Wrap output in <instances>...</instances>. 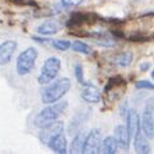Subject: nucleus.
<instances>
[{
    "label": "nucleus",
    "mask_w": 154,
    "mask_h": 154,
    "mask_svg": "<svg viewBox=\"0 0 154 154\" xmlns=\"http://www.w3.org/2000/svg\"><path fill=\"white\" fill-rule=\"evenodd\" d=\"M75 77H76V80H77V82H79V84H84V82H85L82 64L77 63V64L75 66Z\"/></svg>",
    "instance_id": "obj_24"
},
{
    "label": "nucleus",
    "mask_w": 154,
    "mask_h": 154,
    "mask_svg": "<svg viewBox=\"0 0 154 154\" xmlns=\"http://www.w3.org/2000/svg\"><path fill=\"white\" fill-rule=\"evenodd\" d=\"M37 55H38V51L36 48H33V46L26 48L23 51H21V54L17 57V62H16L17 73L19 76L30 75L32 69L35 68Z\"/></svg>",
    "instance_id": "obj_3"
},
{
    "label": "nucleus",
    "mask_w": 154,
    "mask_h": 154,
    "mask_svg": "<svg viewBox=\"0 0 154 154\" xmlns=\"http://www.w3.org/2000/svg\"><path fill=\"white\" fill-rule=\"evenodd\" d=\"M135 88L137 90H154V84H152L148 80H140L136 82Z\"/></svg>",
    "instance_id": "obj_23"
},
{
    "label": "nucleus",
    "mask_w": 154,
    "mask_h": 154,
    "mask_svg": "<svg viewBox=\"0 0 154 154\" xmlns=\"http://www.w3.org/2000/svg\"><path fill=\"white\" fill-rule=\"evenodd\" d=\"M126 127L131 139H134L139 132H141V122L140 116L136 112V109H128L126 114Z\"/></svg>",
    "instance_id": "obj_9"
},
{
    "label": "nucleus",
    "mask_w": 154,
    "mask_h": 154,
    "mask_svg": "<svg viewBox=\"0 0 154 154\" xmlns=\"http://www.w3.org/2000/svg\"><path fill=\"white\" fill-rule=\"evenodd\" d=\"M46 146L50 148L51 150L54 153H57V154H66V153H68L67 137H66V135L63 132L59 134V135H57L54 139H51Z\"/></svg>",
    "instance_id": "obj_13"
},
{
    "label": "nucleus",
    "mask_w": 154,
    "mask_h": 154,
    "mask_svg": "<svg viewBox=\"0 0 154 154\" xmlns=\"http://www.w3.org/2000/svg\"><path fill=\"white\" fill-rule=\"evenodd\" d=\"M62 69V62L58 57H49L45 59L44 64L41 67L40 75L37 77V82L40 85H48L53 80H55L59 72Z\"/></svg>",
    "instance_id": "obj_4"
},
{
    "label": "nucleus",
    "mask_w": 154,
    "mask_h": 154,
    "mask_svg": "<svg viewBox=\"0 0 154 154\" xmlns=\"http://www.w3.org/2000/svg\"><path fill=\"white\" fill-rule=\"evenodd\" d=\"M86 0H60V5L66 8V9H71V8H76L80 7L82 3H85Z\"/></svg>",
    "instance_id": "obj_22"
},
{
    "label": "nucleus",
    "mask_w": 154,
    "mask_h": 154,
    "mask_svg": "<svg viewBox=\"0 0 154 154\" xmlns=\"http://www.w3.org/2000/svg\"><path fill=\"white\" fill-rule=\"evenodd\" d=\"M91 37L96 41V44H99L100 46H104V48H112L116 45V41L114 38L109 35V33H105V32H95V33H91Z\"/></svg>",
    "instance_id": "obj_17"
},
{
    "label": "nucleus",
    "mask_w": 154,
    "mask_h": 154,
    "mask_svg": "<svg viewBox=\"0 0 154 154\" xmlns=\"http://www.w3.org/2000/svg\"><path fill=\"white\" fill-rule=\"evenodd\" d=\"M140 122H141V130H143L141 132L145 135L149 140H153L154 139V99L153 98L146 100Z\"/></svg>",
    "instance_id": "obj_5"
},
{
    "label": "nucleus",
    "mask_w": 154,
    "mask_h": 154,
    "mask_svg": "<svg viewBox=\"0 0 154 154\" xmlns=\"http://www.w3.org/2000/svg\"><path fill=\"white\" fill-rule=\"evenodd\" d=\"M67 107H68V103H67L66 100H62V102L59 100V102H55L51 104H46V107L44 109H41L40 112L36 114L33 123H35V126L37 128L45 127L46 125L57 121V119L63 114Z\"/></svg>",
    "instance_id": "obj_2"
},
{
    "label": "nucleus",
    "mask_w": 154,
    "mask_h": 154,
    "mask_svg": "<svg viewBox=\"0 0 154 154\" xmlns=\"http://www.w3.org/2000/svg\"><path fill=\"white\" fill-rule=\"evenodd\" d=\"M137 2H141V0H137Z\"/></svg>",
    "instance_id": "obj_28"
},
{
    "label": "nucleus",
    "mask_w": 154,
    "mask_h": 154,
    "mask_svg": "<svg viewBox=\"0 0 154 154\" xmlns=\"http://www.w3.org/2000/svg\"><path fill=\"white\" fill-rule=\"evenodd\" d=\"M85 137H86V132L80 131L75 135V137L72 139L71 145H69V153H75V154H80L82 153L84 149V143H85Z\"/></svg>",
    "instance_id": "obj_16"
},
{
    "label": "nucleus",
    "mask_w": 154,
    "mask_h": 154,
    "mask_svg": "<svg viewBox=\"0 0 154 154\" xmlns=\"http://www.w3.org/2000/svg\"><path fill=\"white\" fill-rule=\"evenodd\" d=\"M125 91H126V81L119 76L109 79L108 84L104 89V93L107 94L109 99H113V102L121 98L125 94Z\"/></svg>",
    "instance_id": "obj_7"
},
{
    "label": "nucleus",
    "mask_w": 154,
    "mask_h": 154,
    "mask_svg": "<svg viewBox=\"0 0 154 154\" xmlns=\"http://www.w3.org/2000/svg\"><path fill=\"white\" fill-rule=\"evenodd\" d=\"M103 141V135L99 128H94L86 134L85 143H84V154H98L100 153V148H102Z\"/></svg>",
    "instance_id": "obj_6"
},
{
    "label": "nucleus",
    "mask_w": 154,
    "mask_h": 154,
    "mask_svg": "<svg viewBox=\"0 0 154 154\" xmlns=\"http://www.w3.org/2000/svg\"><path fill=\"white\" fill-rule=\"evenodd\" d=\"M37 33L42 36H53L60 31V25L59 22L55 21V19H49L44 23H41L40 26L37 27Z\"/></svg>",
    "instance_id": "obj_14"
},
{
    "label": "nucleus",
    "mask_w": 154,
    "mask_h": 154,
    "mask_svg": "<svg viewBox=\"0 0 154 154\" xmlns=\"http://www.w3.org/2000/svg\"><path fill=\"white\" fill-rule=\"evenodd\" d=\"M32 40H35V41H37V42H40V44H42V45H45V44H48V42H50L51 44V38H46V37H37V36H32Z\"/></svg>",
    "instance_id": "obj_25"
},
{
    "label": "nucleus",
    "mask_w": 154,
    "mask_h": 154,
    "mask_svg": "<svg viewBox=\"0 0 154 154\" xmlns=\"http://www.w3.org/2000/svg\"><path fill=\"white\" fill-rule=\"evenodd\" d=\"M132 59H134V55L131 51H123L116 57V63L119 67H128L132 63Z\"/></svg>",
    "instance_id": "obj_20"
},
{
    "label": "nucleus",
    "mask_w": 154,
    "mask_h": 154,
    "mask_svg": "<svg viewBox=\"0 0 154 154\" xmlns=\"http://www.w3.org/2000/svg\"><path fill=\"white\" fill-rule=\"evenodd\" d=\"M118 149V144L116 141L114 136H107L103 139L102 148H100V153L104 154H116Z\"/></svg>",
    "instance_id": "obj_18"
},
{
    "label": "nucleus",
    "mask_w": 154,
    "mask_h": 154,
    "mask_svg": "<svg viewBox=\"0 0 154 154\" xmlns=\"http://www.w3.org/2000/svg\"><path fill=\"white\" fill-rule=\"evenodd\" d=\"M51 46L58 51H67L71 49V42L68 40H63V38H57V40L51 41Z\"/></svg>",
    "instance_id": "obj_21"
},
{
    "label": "nucleus",
    "mask_w": 154,
    "mask_h": 154,
    "mask_svg": "<svg viewBox=\"0 0 154 154\" xmlns=\"http://www.w3.org/2000/svg\"><path fill=\"white\" fill-rule=\"evenodd\" d=\"M82 85H84V89L81 90V94H80L82 100L90 104H98L102 100V94H100L99 89L93 86L91 84L84 82Z\"/></svg>",
    "instance_id": "obj_12"
},
{
    "label": "nucleus",
    "mask_w": 154,
    "mask_h": 154,
    "mask_svg": "<svg viewBox=\"0 0 154 154\" xmlns=\"http://www.w3.org/2000/svg\"><path fill=\"white\" fill-rule=\"evenodd\" d=\"M17 50L16 40H5L0 44V66H7Z\"/></svg>",
    "instance_id": "obj_10"
},
{
    "label": "nucleus",
    "mask_w": 154,
    "mask_h": 154,
    "mask_svg": "<svg viewBox=\"0 0 154 154\" xmlns=\"http://www.w3.org/2000/svg\"><path fill=\"white\" fill-rule=\"evenodd\" d=\"M134 148L139 154H149L152 152L150 144L148 141V137L143 132H139L134 137Z\"/></svg>",
    "instance_id": "obj_15"
},
{
    "label": "nucleus",
    "mask_w": 154,
    "mask_h": 154,
    "mask_svg": "<svg viewBox=\"0 0 154 154\" xmlns=\"http://www.w3.org/2000/svg\"><path fill=\"white\" fill-rule=\"evenodd\" d=\"M149 66H150V64H149V63H145V64H141V66H140V69H141V71H146V68H149Z\"/></svg>",
    "instance_id": "obj_26"
},
{
    "label": "nucleus",
    "mask_w": 154,
    "mask_h": 154,
    "mask_svg": "<svg viewBox=\"0 0 154 154\" xmlns=\"http://www.w3.org/2000/svg\"><path fill=\"white\" fill-rule=\"evenodd\" d=\"M64 131V123L62 121H54L49 125H46L45 127L40 128V134H38V139L40 141L44 144V145H48L49 141L51 139H54L57 135H59Z\"/></svg>",
    "instance_id": "obj_8"
},
{
    "label": "nucleus",
    "mask_w": 154,
    "mask_h": 154,
    "mask_svg": "<svg viewBox=\"0 0 154 154\" xmlns=\"http://www.w3.org/2000/svg\"><path fill=\"white\" fill-rule=\"evenodd\" d=\"M114 139L118 144V148L123 149V150H128L130 144H131V136L128 134V130L125 125H117L114 127Z\"/></svg>",
    "instance_id": "obj_11"
},
{
    "label": "nucleus",
    "mask_w": 154,
    "mask_h": 154,
    "mask_svg": "<svg viewBox=\"0 0 154 154\" xmlns=\"http://www.w3.org/2000/svg\"><path fill=\"white\" fill-rule=\"evenodd\" d=\"M72 86V82L68 77H60L55 79L51 82L45 85V88L41 90V103L44 104H51L63 98L68 93Z\"/></svg>",
    "instance_id": "obj_1"
},
{
    "label": "nucleus",
    "mask_w": 154,
    "mask_h": 154,
    "mask_svg": "<svg viewBox=\"0 0 154 154\" xmlns=\"http://www.w3.org/2000/svg\"><path fill=\"white\" fill-rule=\"evenodd\" d=\"M71 48L73 51L80 53V54H84V55H90L91 53H93L91 46L81 40H75L73 42H71Z\"/></svg>",
    "instance_id": "obj_19"
},
{
    "label": "nucleus",
    "mask_w": 154,
    "mask_h": 154,
    "mask_svg": "<svg viewBox=\"0 0 154 154\" xmlns=\"http://www.w3.org/2000/svg\"><path fill=\"white\" fill-rule=\"evenodd\" d=\"M152 79H153V80H154V69H153V71H152Z\"/></svg>",
    "instance_id": "obj_27"
}]
</instances>
